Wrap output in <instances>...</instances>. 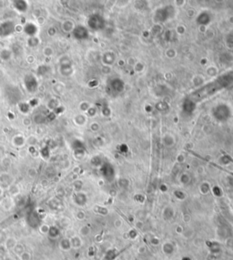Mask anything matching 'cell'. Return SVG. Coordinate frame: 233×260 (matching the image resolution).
Instances as JSON below:
<instances>
[{"label": "cell", "instance_id": "6da1fadb", "mask_svg": "<svg viewBox=\"0 0 233 260\" xmlns=\"http://www.w3.org/2000/svg\"><path fill=\"white\" fill-rule=\"evenodd\" d=\"M18 244H19V243H18V241H17V239H16L15 237H8L6 239L5 243L3 244V246H4V247L6 248V250L8 251L13 250V249L15 248V247H16Z\"/></svg>", "mask_w": 233, "mask_h": 260}, {"label": "cell", "instance_id": "7a4b0ae2", "mask_svg": "<svg viewBox=\"0 0 233 260\" xmlns=\"http://www.w3.org/2000/svg\"><path fill=\"white\" fill-rule=\"evenodd\" d=\"M59 247L61 250L68 251L71 249V244H70V239L64 237L59 241Z\"/></svg>", "mask_w": 233, "mask_h": 260}, {"label": "cell", "instance_id": "3957f363", "mask_svg": "<svg viewBox=\"0 0 233 260\" xmlns=\"http://www.w3.org/2000/svg\"><path fill=\"white\" fill-rule=\"evenodd\" d=\"M69 239H70V244H71V248L77 249V248H79L82 246V240L77 236H73Z\"/></svg>", "mask_w": 233, "mask_h": 260}, {"label": "cell", "instance_id": "277c9868", "mask_svg": "<svg viewBox=\"0 0 233 260\" xmlns=\"http://www.w3.org/2000/svg\"><path fill=\"white\" fill-rule=\"evenodd\" d=\"M13 143H14L15 145H17V146H21V145H24V143H25V140H24V138H23L21 135H18L14 137V139H13Z\"/></svg>", "mask_w": 233, "mask_h": 260}, {"label": "cell", "instance_id": "5b68a950", "mask_svg": "<svg viewBox=\"0 0 233 260\" xmlns=\"http://www.w3.org/2000/svg\"><path fill=\"white\" fill-rule=\"evenodd\" d=\"M48 235L53 237V238H56V237H58L59 235V229L56 227H50V229L48 232Z\"/></svg>", "mask_w": 233, "mask_h": 260}, {"label": "cell", "instance_id": "8992f818", "mask_svg": "<svg viewBox=\"0 0 233 260\" xmlns=\"http://www.w3.org/2000/svg\"><path fill=\"white\" fill-rule=\"evenodd\" d=\"M24 251H25L24 250V246L21 245V244H18V245L15 247V248L13 249V252H14L16 255H18V256H20Z\"/></svg>", "mask_w": 233, "mask_h": 260}, {"label": "cell", "instance_id": "52a82bcc", "mask_svg": "<svg viewBox=\"0 0 233 260\" xmlns=\"http://www.w3.org/2000/svg\"><path fill=\"white\" fill-rule=\"evenodd\" d=\"M19 260H31V254L28 252V251H24L20 256H19Z\"/></svg>", "mask_w": 233, "mask_h": 260}, {"label": "cell", "instance_id": "ba28073f", "mask_svg": "<svg viewBox=\"0 0 233 260\" xmlns=\"http://www.w3.org/2000/svg\"><path fill=\"white\" fill-rule=\"evenodd\" d=\"M49 229H50V226H48L47 224H43L39 227V231L41 232L42 234H48Z\"/></svg>", "mask_w": 233, "mask_h": 260}, {"label": "cell", "instance_id": "9c48e42d", "mask_svg": "<svg viewBox=\"0 0 233 260\" xmlns=\"http://www.w3.org/2000/svg\"><path fill=\"white\" fill-rule=\"evenodd\" d=\"M88 233H89V229H88V227H87V226L82 227L79 229V234H80L81 236H87V235H88Z\"/></svg>", "mask_w": 233, "mask_h": 260}, {"label": "cell", "instance_id": "30bf717a", "mask_svg": "<svg viewBox=\"0 0 233 260\" xmlns=\"http://www.w3.org/2000/svg\"><path fill=\"white\" fill-rule=\"evenodd\" d=\"M28 175L31 178H34L37 176V170L35 168H29V170L28 171Z\"/></svg>", "mask_w": 233, "mask_h": 260}, {"label": "cell", "instance_id": "8fae6325", "mask_svg": "<svg viewBox=\"0 0 233 260\" xmlns=\"http://www.w3.org/2000/svg\"><path fill=\"white\" fill-rule=\"evenodd\" d=\"M7 238H8V237L5 235V233L4 232H0V244H4Z\"/></svg>", "mask_w": 233, "mask_h": 260}, {"label": "cell", "instance_id": "7c38bea8", "mask_svg": "<svg viewBox=\"0 0 233 260\" xmlns=\"http://www.w3.org/2000/svg\"><path fill=\"white\" fill-rule=\"evenodd\" d=\"M44 54H45L47 57H49V56H51V54H52V50L49 48H45V50H44Z\"/></svg>", "mask_w": 233, "mask_h": 260}, {"label": "cell", "instance_id": "4fadbf2b", "mask_svg": "<svg viewBox=\"0 0 233 260\" xmlns=\"http://www.w3.org/2000/svg\"><path fill=\"white\" fill-rule=\"evenodd\" d=\"M77 219H78V220H82V219H83V218L85 217L84 213H83V212H78V213H77Z\"/></svg>", "mask_w": 233, "mask_h": 260}, {"label": "cell", "instance_id": "5bb4252c", "mask_svg": "<svg viewBox=\"0 0 233 260\" xmlns=\"http://www.w3.org/2000/svg\"><path fill=\"white\" fill-rule=\"evenodd\" d=\"M24 124H27V125H28V124H30V120L26 118V119L24 120Z\"/></svg>", "mask_w": 233, "mask_h": 260}, {"label": "cell", "instance_id": "9a60e30c", "mask_svg": "<svg viewBox=\"0 0 233 260\" xmlns=\"http://www.w3.org/2000/svg\"><path fill=\"white\" fill-rule=\"evenodd\" d=\"M66 260H70V259H66Z\"/></svg>", "mask_w": 233, "mask_h": 260}]
</instances>
